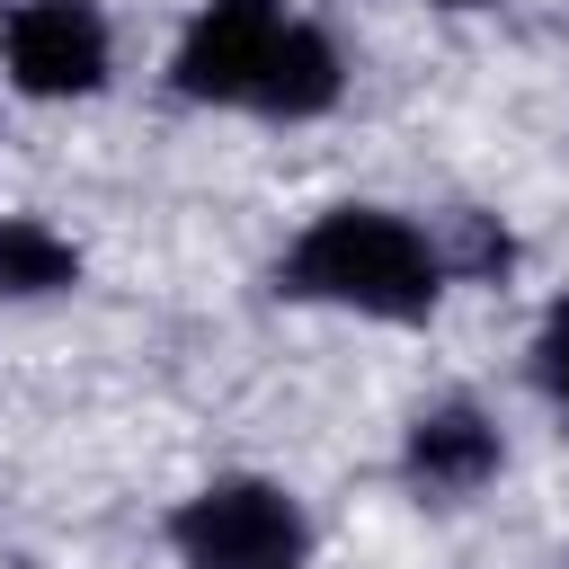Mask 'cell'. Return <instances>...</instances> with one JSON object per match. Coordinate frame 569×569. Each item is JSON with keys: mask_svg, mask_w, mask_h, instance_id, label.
Here are the masks:
<instances>
[{"mask_svg": "<svg viewBox=\"0 0 569 569\" xmlns=\"http://www.w3.org/2000/svg\"><path fill=\"white\" fill-rule=\"evenodd\" d=\"M169 80L178 98L196 107H249V116H329L338 89H347V62L338 44L284 9V0H204L169 53Z\"/></svg>", "mask_w": 569, "mask_h": 569, "instance_id": "6da1fadb", "label": "cell"}, {"mask_svg": "<svg viewBox=\"0 0 569 569\" xmlns=\"http://www.w3.org/2000/svg\"><path fill=\"white\" fill-rule=\"evenodd\" d=\"M276 284L356 320H427L445 302V258H436V231H418L391 204H329L302 222Z\"/></svg>", "mask_w": 569, "mask_h": 569, "instance_id": "7a4b0ae2", "label": "cell"}, {"mask_svg": "<svg viewBox=\"0 0 569 569\" xmlns=\"http://www.w3.org/2000/svg\"><path fill=\"white\" fill-rule=\"evenodd\" d=\"M169 542H178L187 569H302L311 560V516L284 480L222 471L169 516Z\"/></svg>", "mask_w": 569, "mask_h": 569, "instance_id": "3957f363", "label": "cell"}, {"mask_svg": "<svg viewBox=\"0 0 569 569\" xmlns=\"http://www.w3.org/2000/svg\"><path fill=\"white\" fill-rule=\"evenodd\" d=\"M0 62L18 98H98L116 71V27L98 0H9L0 18Z\"/></svg>", "mask_w": 569, "mask_h": 569, "instance_id": "277c9868", "label": "cell"}, {"mask_svg": "<svg viewBox=\"0 0 569 569\" xmlns=\"http://www.w3.org/2000/svg\"><path fill=\"white\" fill-rule=\"evenodd\" d=\"M498 462H507V445L480 400H427L400 436V480L418 498H471L498 480Z\"/></svg>", "mask_w": 569, "mask_h": 569, "instance_id": "5b68a950", "label": "cell"}, {"mask_svg": "<svg viewBox=\"0 0 569 569\" xmlns=\"http://www.w3.org/2000/svg\"><path fill=\"white\" fill-rule=\"evenodd\" d=\"M80 284V249L44 213H0V302H53Z\"/></svg>", "mask_w": 569, "mask_h": 569, "instance_id": "8992f818", "label": "cell"}, {"mask_svg": "<svg viewBox=\"0 0 569 569\" xmlns=\"http://www.w3.org/2000/svg\"><path fill=\"white\" fill-rule=\"evenodd\" d=\"M533 382H542V400L551 409H569V293L542 311V329H533Z\"/></svg>", "mask_w": 569, "mask_h": 569, "instance_id": "52a82bcc", "label": "cell"}, {"mask_svg": "<svg viewBox=\"0 0 569 569\" xmlns=\"http://www.w3.org/2000/svg\"><path fill=\"white\" fill-rule=\"evenodd\" d=\"M436 9H480V0H436Z\"/></svg>", "mask_w": 569, "mask_h": 569, "instance_id": "ba28073f", "label": "cell"}]
</instances>
